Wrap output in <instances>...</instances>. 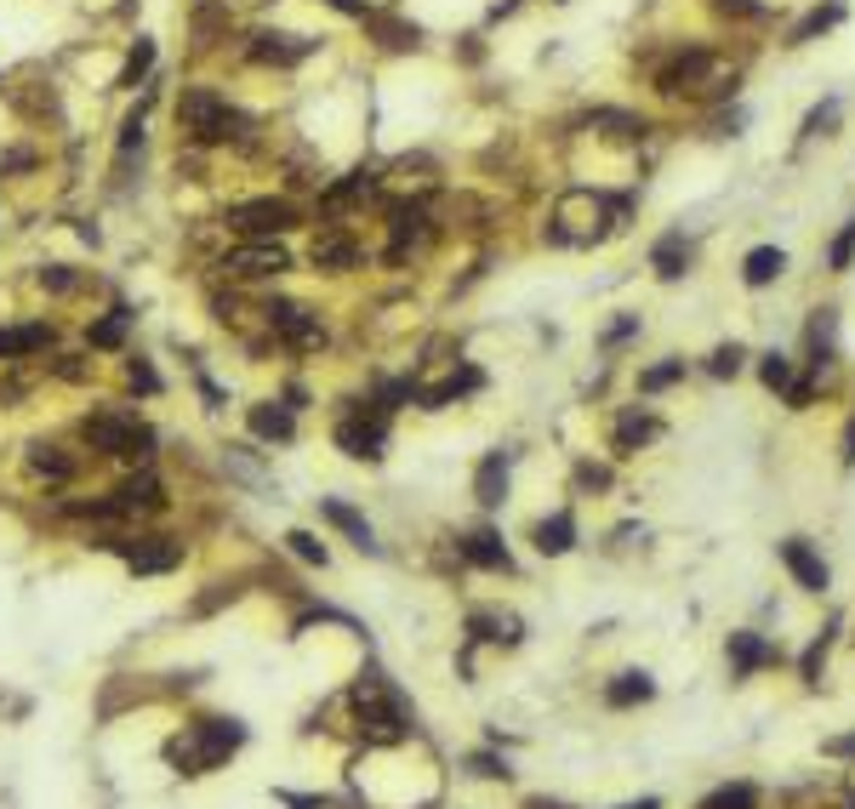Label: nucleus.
I'll use <instances>...</instances> for the list:
<instances>
[{
  "label": "nucleus",
  "instance_id": "nucleus-1",
  "mask_svg": "<svg viewBox=\"0 0 855 809\" xmlns=\"http://www.w3.org/2000/svg\"><path fill=\"white\" fill-rule=\"evenodd\" d=\"M177 126L188 131V143H201V149H223V143L251 138V115L228 104L217 86H183L177 91Z\"/></svg>",
  "mask_w": 855,
  "mask_h": 809
},
{
  "label": "nucleus",
  "instance_id": "nucleus-2",
  "mask_svg": "<svg viewBox=\"0 0 855 809\" xmlns=\"http://www.w3.org/2000/svg\"><path fill=\"white\" fill-rule=\"evenodd\" d=\"M80 440L97 451V456H115V462H131V467H149L154 451H160V433L138 417V411H120V404H104L80 422Z\"/></svg>",
  "mask_w": 855,
  "mask_h": 809
},
{
  "label": "nucleus",
  "instance_id": "nucleus-3",
  "mask_svg": "<svg viewBox=\"0 0 855 809\" xmlns=\"http://www.w3.org/2000/svg\"><path fill=\"white\" fill-rule=\"evenodd\" d=\"M240 747H246V724L240 719H194V724H183V735H172L166 758H172L177 775H212Z\"/></svg>",
  "mask_w": 855,
  "mask_h": 809
},
{
  "label": "nucleus",
  "instance_id": "nucleus-4",
  "mask_svg": "<svg viewBox=\"0 0 855 809\" xmlns=\"http://www.w3.org/2000/svg\"><path fill=\"white\" fill-rule=\"evenodd\" d=\"M348 706H354V724L366 741H405L411 735V706L393 690V679H382L377 667L348 690Z\"/></svg>",
  "mask_w": 855,
  "mask_h": 809
},
{
  "label": "nucleus",
  "instance_id": "nucleus-5",
  "mask_svg": "<svg viewBox=\"0 0 855 809\" xmlns=\"http://www.w3.org/2000/svg\"><path fill=\"white\" fill-rule=\"evenodd\" d=\"M309 223V212L291 194H257V199H235L223 212V228H235L240 240H285Z\"/></svg>",
  "mask_w": 855,
  "mask_h": 809
},
{
  "label": "nucleus",
  "instance_id": "nucleus-6",
  "mask_svg": "<svg viewBox=\"0 0 855 809\" xmlns=\"http://www.w3.org/2000/svg\"><path fill=\"white\" fill-rule=\"evenodd\" d=\"M97 548L120 553V564L131 570V576H172V570L183 564L177 536H104Z\"/></svg>",
  "mask_w": 855,
  "mask_h": 809
},
{
  "label": "nucleus",
  "instance_id": "nucleus-7",
  "mask_svg": "<svg viewBox=\"0 0 855 809\" xmlns=\"http://www.w3.org/2000/svg\"><path fill=\"white\" fill-rule=\"evenodd\" d=\"M262 325H269L291 354H320V348H325L320 314L303 309V302H291V296H269V302H262Z\"/></svg>",
  "mask_w": 855,
  "mask_h": 809
},
{
  "label": "nucleus",
  "instance_id": "nucleus-8",
  "mask_svg": "<svg viewBox=\"0 0 855 809\" xmlns=\"http://www.w3.org/2000/svg\"><path fill=\"white\" fill-rule=\"evenodd\" d=\"M337 451L354 456V462H382L388 451V411L377 404H348L337 417Z\"/></svg>",
  "mask_w": 855,
  "mask_h": 809
},
{
  "label": "nucleus",
  "instance_id": "nucleus-9",
  "mask_svg": "<svg viewBox=\"0 0 855 809\" xmlns=\"http://www.w3.org/2000/svg\"><path fill=\"white\" fill-rule=\"evenodd\" d=\"M217 268L228 280H280V274H291V246L285 240H240L217 257Z\"/></svg>",
  "mask_w": 855,
  "mask_h": 809
},
{
  "label": "nucleus",
  "instance_id": "nucleus-10",
  "mask_svg": "<svg viewBox=\"0 0 855 809\" xmlns=\"http://www.w3.org/2000/svg\"><path fill=\"white\" fill-rule=\"evenodd\" d=\"M109 501L120 508V519H149V514H166V485H160L154 467H138L109 490Z\"/></svg>",
  "mask_w": 855,
  "mask_h": 809
},
{
  "label": "nucleus",
  "instance_id": "nucleus-11",
  "mask_svg": "<svg viewBox=\"0 0 855 809\" xmlns=\"http://www.w3.org/2000/svg\"><path fill=\"white\" fill-rule=\"evenodd\" d=\"M314 52L309 35H280V29H251L246 35V57L262 63V69H291V63H303Z\"/></svg>",
  "mask_w": 855,
  "mask_h": 809
},
{
  "label": "nucleus",
  "instance_id": "nucleus-12",
  "mask_svg": "<svg viewBox=\"0 0 855 809\" xmlns=\"http://www.w3.org/2000/svg\"><path fill=\"white\" fill-rule=\"evenodd\" d=\"M371 194H377V172H371V165H354V172H343L337 183L320 188V217H343L354 206H366Z\"/></svg>",
  "mask_w": 855,
  "mask_h": 809
},
{
  "label": "nucleus",
  "instance_id": "nucleus-13",
  "mask_svg": "<svg viewBox=\"0 0 855 809\" xmlns=\"http://www.w3.org/2000/svg\"><path fill=\"white\" fill-rule=\"evenodd\" d=\"M246 428H251V440H262V445H291V440H297V411H291L285 399H257L246 411Z\"/></svg>",
  "mask_w": 855,
  "mask_h": 809
},
{
  "label": "nucleus",
  "instance_id": "nucleus-14",
  "mask_svg": "<svg viewBox=\"0 0 855 809\" xmlns=\"http://www.w3.org/2000/svg\"><path fill=\"white\" fill-rule=\"evenodd\" d=\"M309 262L325 268V274H348V268L366 262V246H359L354 234H343V228H320L314 246H309Z\"/></svg>",
  "mask_w": 855,
  "mask_h": 809
},
{
  "label": "nucleus",
  "instance_id": "nucleus-15",
  "mask_svg": "<svg viewBox=\"0 0 855 809\" xmlns=\"http://www.w3.org/2000/svg\"><path fill=\"white\" fill-rule=\"evenodd\" d=\"M320 519L332 525V530H343V536H348V542H354L359 553H382V542H377V530L366 525V514H359V508H348L343 496H320Z\"/></svg>",
  "mask_w": 855,
  "mask_h": 809
},
{
  "label": "nucleus",
  "instance_id": "nucleus-16",
  "mask_svg": "<svg viewBox=\"0 0 855 809\" xmlns=\"http://www.w3.org/2000/svg\"><path fill=\"white\" fill-rule=\"evenodd\" d=\"M456 553H463L474 570H490V576H513V553L497 530H468L463 542H456Z\"/></svg>",
  "mask_w": 855,
  "mask_h": 809
},
{
  "label": "nucleus",
  "instance_id": "nucleus-17",
  "mask_svg": "<svg viewBox=\"0 0 855 809\" xmlns=\"http://www.w3.org/2000/svg\"><path fill=\"white\" fill-rule=\"evenodd\" d=\"M52 343H57V325H52V320L0 325V359H29V354H46Z\"/></svg>",
  "mask_w": 855,
  "mask_h": 809
},
{
  "label": "nucleus",
  "instance_id": "nucleus-18",
  "mask_svg": "<svg viewBox=\"0 0 855 809\" xmlns=\"http://www.w3.org/2000/svg\"><path fill=\"white\" fill-rule=\"evenodd\" d=\"M531 548L542 553V559H565L571 548H576V514H548V519H537L531 525Z\"/></svg>",
  "mask_w": 855,
  "mask_h": 809
},
{
  "label": "nucleus",
  "instance_id": "nucleus-19",
  "mask_svg": "<svg viewBox=\"0 0 855 809\" xmlns=\"http://www.w3.org/2000/svg\"><path fill=\"white\" fill-rule=\"evenodd\" d=\"M781 564L799 576V587H810V593H827V564H821V553L804 542V536H787V542H781Z\"/></svg>",
  "mask_w": 855,
  "mask_h": 809
},
{
  "label": "nucleus",
  "instance_id": "nucleus-20",
  "mask_svg": "<svg viewBox=\"0 0 855 809\" xmlns=\"http://www.w3.org/2000/svg\"><path fill=\"white\" fill-rule=\"evenodd\" d=\"M468 633H474V638H485V645L513 650L519 638H524V622H519L513 611H474V616H468Z\"/></svg>",
  "mask_w": 855,
  "mask_h": 809
},
{
  "label": "nucleus",
  "instance_id": "nucleus-21",
  "mask_svg": "<svg viewBox=\"0 0 855 809\" xmlns=\"http://www.w3.org/2000/svg\"><path fill=\"white\" fill-rule=\"evenodd\" d=\"M502 496H508V451H490L474 474V501L479 508H502Z\"/></svg>",
  "mask_w": 855,
  "mask_h": 809
},
{
  "label": "nucleus",
  "instance_id": "nucleus-22",
  "mask_svg": "<svg viewBox=\"0 0 855 809\" xmlns=\"http://www.w3.org/2000/svg\"><path fill=\"white\" fill-rule=\"evenodd\" d=\"M485 377H479V370L474 365H463V370H451V377L445 382H434V388H416V404H422V411H445V404L451 399H463V393H474Z\"/></svg>",
  "mask_w": 855,
  "mask_h": 809
},
{
  "label": "nucleus",
  "instance_id": "nucleus-23",
  "mask_svg": "<svg viewBox=\"0 0 855 809\" xmlns=\"http://www.w3.org/2000/svg\"><path fill=\"white\" fill-rule=\"evenodd\" d=\"M707 69H713V57L707 52H679L662 75H656V86L662 91H684V86H702L707 80Z\"/></svg>",
  "mask_w": 855,
  "mask_h": 809
},
{
  "label": "nucleus",
  "instance_id": "nucleus-24",
  "mask_svg": "<svg viewBox=\"0 0 855 809\" xmlns=\"http://www.w3.org/2000/svg\"><path fill=\"white\" fill-rule=\"evenodd\" d=\"M776 661V645H765L759 633H730V672L736 679H747V672H759Z\"/></svg>",
  "mask_w": 855,
  "mask_h": 809
},
{
  "label": "nucleus",
  "instance_id": "nucleus-25",
  "mask_svg": "<svg viewBox=\"0 0 855 809\" xmlns=\"http://www.w3.org/2000/svg\"><path fill=\"white\" fill-rule=\"evenodd\" d=\"M131 325H138V314H131V309H109L104 320H91L86 325V348H126V336H131Z\"/></svg>",
  "mask_w": 855,
  "mask_h": 809
},
{
  "label": "nucleus",
  "instance_id": "nucleus-26",
  "mask_svg": "<svg viewBox=\"0 0 855 809\" xmlns=\"http://www.w3.org/2000/svg\"><path fill=\"white\" fill-rule=\"evenodd\" d=\"M787 274V251L781 246H753L747 251V262H742V280L759 291V285H770V280H781Z\"/></svg>",
  "mask_w": 855,
  "mask_h": 809
},
{
  "label": "nucleus",
  "instance_id": "nucleus-27",
  "mask_svg": "<svg viewBox=\"0 0 855 809\" xmlns=\"http://www.w3.org/2000/svg\"><path fill=\"white\" fill-rule=\"evenodd\" d=\"M650 695H656V679H650V672H616V679L605 684V706H616V713H621V706L650 701Z\"/></svg>",
  "mask_w": 855,
  "mask_h": 809
},
{
  "label": "nucleus",
  "instance_id": "nucleus-28",
  "mask_svg": "<svg viewBox=\"0 0 855 809\" xmlns=\"http://www.w3.org/2000/svg\"><path fill=\"white\" fill-rule=\"evenodd\" d=\"M29 467H35L46 485H69L75 479V456H63L57 445H29Z\"/></svg>",
  "mask_w": 855,
  "mask_h": 809
},
{
  "label": "nucleus",
  "instance_id": "nucleus-29",
  "mask_svg": "<svg viewBox=\"0 0 855 809\" xmlns=\"http://www.w3.org/2000/svg\"><path fill=\"white\" fill-rule=\"evenodd\" d=\"M650 262H656V274H662V280H679L690 268V240H684V234H662L656 251H650Z\"/></svg>",
  "mask_w": 855,
  "mask_h": 809
},
{
  "label": "nucleus",
  "instance_id": "nucleus-30",
  "mask_svg": "<svg viewBox=\"0 0 855 809\" xmlns=\"http://www.w3.org/2000/svg\"><path fill=\"white\" fill-rule=\"evenodd\" d=\"M149 69H154V41H149V35H138V46H131V52H126V63H120L115 86H120V91H138V86L149 80Z\"/></svg>",
  "mask_w": 855,
  "mask_h": 809
},
{
  "label": "nucleus",
  "instance_id": "nucleus-31",
  "mask_svg": "<svg viewBox=\"0 0 855 809\" xmlns=\"http://www.w3.org/2000/svg\"><path fill=\"white\" fill-rule=\"evenodd\" d=\"M645 440H656V422H650L645 411H628V417L616 422V451H621V456H634Z\"/></svg>",
  "mask_w": 855,
  "mask_h": 809
},
{
  "label": "nucleus",
  "instance_id": "nucleus-32",
  "mask_svg": "<svg viewBox=\"0 0 855 809\" xmlns=\"http://www.w3.org/2000/svg\"><path fill=\"white\" fill-rule=\"evenodd\" d=\"M696 809H759V787H747V781H730V787H718L707 792Z\"/></svg>",
  "mask_w": 855,
  "mask_h": 809
},
{
  "label": "nucleus",
  "instance_id": "nucleus-33",
  "mask_svg": "<svg viewBox=\"0 0 855 809\" xmlns=\"http://www.w3.org/2000/svg\"><path fill=\"white\" fill-rule=\"evenodd\" d=\"M285 548H291V553H297L303 564H320V570H325V564H332V553H325V542H320V536H314V530H291V536H285Z\"/></svg>",
  "mask_w": 855,
  "mask_h": 809
},
{
  "label": "nucleus",
  "instance_id": "nucleus-34",
  "mask_svg": "<svg viewBox=\"0 0 855 809\" xmlns=\"http://www.w3.org/2000/svg\"><path fill=\"white\" fill-rule=\"evenodd\" d=\"M742 359H747V348H742V343H725V348H713V354H707V377L730 382L736 370H742Z\"/></svg>",
  "mask_w": 855,
  "mask_h": 809
},
{
  "label": "nucleus",
  "instance_id": "nucleus-35",
  "mask_svg": "<svg viewBox=\"0 0 855 809\" xmlns=\"http://www.w3.org/2000/svg\"><path fill=\"white\" fill-rule=\"evenodd\" d=\"M833 633H838V622L815 638V645L804 650V661H799V672H804V684H821V661H827V650H833Z\"/></svg>",
  "mask_w": 855,
  "mask_h": 809
},
{
  "label": "nucleus",
  "instance_id": "nucleus-36",
  "mask_svg": "<svg viewBox=\"0 0 855 809\" xmlns=\"http://www.w3.org/2000/svg\"><path fill=\"white\" fill-rule=\"evenodd\" d=\"M838 18H844V7H838V0H833V7H821V12H810V18H804V23L793 29V46H804V41H815V35H821V29H833Z\"/></svg>",
  "mask_w": 855,
  "mask_h": 809
},
{
  "label": "nucleus",
  "instance_id": "nucleus-37",
  "mask_svg": "<svg viewBox=\"0 0 855 809\" xmlns=\"http://www.w3.org/2000/svg\"><path fill=\"white\" fill-rule=\"evenodd\" d=\"M673 382H684V359H668V365H650L645 377H639V388L645 393H662V388H673Z\"/></svg>",
  "mask_w": 855,
  "mask_h": 809
},
{
  "label": "nucleus",
  "instance_id": "nucleus-38",
  "mask_svg": "<svg viewBox=\"0 0 855 809\" xmlns=\"http://www.w3.org/2000/svg\"><path fill=\"white\" fill-rule=\"evenodd\" d=\"M833 331H838L833 309H821V314L810 320V343H815V365H827V348H833Z\"/></svg>",
  "mask_w": 855,
  "mask_h": 809
},
{
  "label": "nucleus",
  "instance_id": "nucleus-39",
  "mask_svg": "<svg viewBox=\"0 0 855 809\" xmlns=\"http://www.w3.org/2000/svg\"><path fill=\"white\" fill-rule=\"evenodd\" d=\"M126 382L138 388V393H160V370H154L143 354H131V359H126Z\"/></svg>",
  "mask_w": 855,
  "mask_h": 809
},
{
  "label": "nucleus",
  "instance_id": "nucleus-40",
  "mask_svg": "<svg viewBox=\"0 0 855 809\" xmlns=\"http://www.w3.org/2000/svg\"><path fill=\"white\" fill-rule=\"evenodd\" d=\"M41 285L63 296V291H75V285H80V274H75L69 262H46V268H41Z\"/></svg>",
  "mask_w": 855,
  "mask_h": 809
},
{
  "label": "nucleus",
  "instance_id": "nucleus-41",
  "mask_svg": "<svg viewBox=\"0 0 855 809\" xmlns=\"http://www.w3.org/2000/svg\"><path fill=\"white\" fill-rule=\"evenodd\" d=\"M759 377H765V388H787V382H793V365H787L781 354H765L759 359Z\"/></svg>",
  "mask_w": 855,
  "mask_h": 809
},
{
  "label": "nucleus",
  "instance_id": "nucleus-42",
  "mask_svg": "<svg viewBox=\"0 0 855 809\" xmlns=\"http://www.w3.org/2000/svg\"><path fill=\"white\" fill-rule=\"evenodd\" d=\"M849 257H855V217L844 223V234H838V240H833L827 262H833V268H849Z\"/></svg>",
  "mask_w": 855,
  "mask_h": 809
},
{
  "label": "nucleus",
  "instance_id": "nucleus-43",
  "mask_svg": "<svg viewBox=\"0 0 855 809\" xmlns=\"http://www.w3.org/2000/svg\"><path fill=\"white\" fill-rule=\"evenodd\" d=\"M838 120V97H827V104H821V109H810V120H804V131H810V138H821V131H827Z\"/></svg>",
  "mask_w": 855,
  "mask_h": 809
},
{
  "label": "nucleus",
  "instance_id": "nucleus-44",
  "mask_svg": "<svg viewBox=\"0 0 855 809\" xmlns=\"http://www.w3.org/2000/svg\"><path fill=\"white\" fill-rule=\"evenodd\" d=\"M576 485H582V490H605L610 474H605V467H587V462H582V467H576Z\"/></svg>",
  "mask_w": 855,
  "mask_h": 809
},
{
  "label": "nucleus",
  "instance_id": "nucleus-45",
  "mask_svg": "<svg viewBox=\"0 0 855 809\" xmlns=\"http://www.w3.org/2000/svg\"><path fill=\"white\" fill-rule=\"evenodd\" d=\"M474 775H490V781H508V764H502V758H490V753H479V758H474Z\"/></svg>",
  "mask_w": 855,
  "mask_h": 809
},
{
  "label": "nucleus",
  "instance_id": "nucleus-46",
  "mask_svg": "<svg viewBox=\"0 0 855 809\" xmlns=\"http://www.w3.org/2000/svg\"><path fill=\"white\" fill-rule=\"evenodd\" d=\"M634 331H639V320H634V314H628V320H616V325L605 331V348H616V343H628V336H634Z\"/></svg>",
  "mask_w": 855,
  "mask_h": 809
},
{
  "label": "nucleus",
  "instance_id": "nucleus-47",
  "mask_svg": "<svg viewBox=\"0 0 855 809\" xmlns=\"http://www.w3.org/2000/svg\"><path fill=\"white\" fill-rule=\"evenodd\" d=\"M718 7H725L730 18H753V12H759V0H718Z\"/></svg>",
  "mask_w": 855,
  "mask_h": 809
},
{
  "label": "nucleus",
  "instance_id": "nucleus-48",
  "mask_svg": "<svg viewBox=\"0 0 855 809\" xmlns=\"http://www.w3.org/2000/svg\"><path fill=\"white\" fill-rule=\"evenodd\" d=\"M827 753H838V758H849V753H855V735H838V741H827Z\"/></svg>",
  "mask_w": 855,
  "mask_h": 809
},
{
  "label": "nucleus",
  "instance_id": "nucleus-49",
  "mask_svg": "<svg viewBox=\"0 0 855 809\" xmlns=\"http://www.w3.org/2000/svg\"><path fill=\"white\" fill-rule=\"evenodd\" d=\"M844 462H855V422L844 428Z\"/></svg>",
  "mask_w": 855,
  "mask_h": 809
},
{
  "label": "nucleus",
  "instance_id": "nucleus-50",
  "mask_svg": "<svg viewBox=\"0 0 855 809\" xmlns=\"http://www.w3.org/2000/svg\"><path fill=\"white\" fill-rule=\"evenodd\" d=\"M628 809H662V803H656V798H639V803H628Z\"/></svg>",
  "mask_w": 855,
  "mask_h": 809
}]
</instances>
